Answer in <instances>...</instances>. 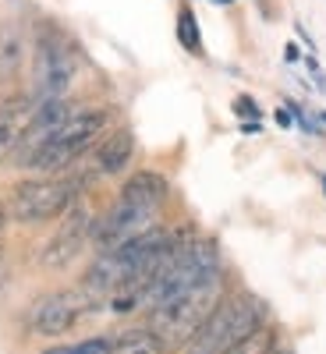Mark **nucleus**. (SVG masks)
Returning <instances> with one entry per match:
<instances>
[{
    "label": "nucleus",
    "instance_id": "nucleus-6",
    "mask_svg": "<svg viewBox=\"0 0 326 354\" xmlns=\"http://www.w3.org/2000/svg\"><path fill=\"white\" fill-rule=\"evenodd\" d=\"M78 195V181L71 177H36L11 188L8 198V216L18 223H46L64 216Z\"/></svg>",
    "mask_w": 326,
    "mask_h": 354
},
{
    "label": "nucleus",
    "instance_id": "nucleus-15",
    "mask_svg": "<svg viewBox=\"0 0 326 354\" xmlns=\"http://www.w3.org/2000/svg\"><path fill=\"white\" fill-rule=\"evenodd\" d=\"M227 354H273V333L270 330H259L248 340H242L238 347H230Z\"/></svg>",
    "mask_w": 326,
    "mask_h": 354
},
{
    "label": "nucleus",
    "instance_id": "nucleus-7",
    "mask_svg": "<svg viewBox=\"0 0 326 354\" xmlns=\"http://www.w3.org/2000/svg\"><path fill=\"white\" fill-rule=\"evenodd\" d=\"M75 50L57 32H43L33 57V100H61L75 82Z\"/></svg>",
    "mask_w": 326,
    "mask_h": 354
},
{
    "label": "nucleus",
    "instance_id": "nucleus-13",
    "mask_svg": "<svg viewBox=\"0 0 326 354\" xmlns=\"http://www.w3.org/2000/svg\"><path fill=\"white\" fill-rule=\"evenodd\" d=\"M177 43H181L192 57H202V32H199V18L195 11L185 4L177 8Z\"/></svg>",
    "mask_w": 326,
    "mask_h": 354
},
{
    "label": "nucleus",
    "instance_id": "nucleus-17",
    "mask_svg": "<svg viewBox=\"0 0 326 354\" xmlns=\"http://www.w3.org/2000/svg\"><path fill=\"white\" fill-rule=\"evenodd\" d=\"M284 61H291V64L302 61V46H298V43H287V46H284Z\"/></svg>",
    "mask_w": 326,
    "mask_h": 354
},
{
    "label": "nucleus",
    "instance_id": "nucleus-3",
    "mask_svg": "<svg viewBox=\"0 0 326 354\" xmlns=\"http://www.w3.org/2000/svg\"><path fill=\"white\" fill-rule=\"evenodd\" d=\"M224 298V277L213 273L210 280H202L181 294H174V298L160 301L150 308V330L156 347L160 351H181L206 319H210V312L220 305Z\"/></svg>",
    "mask_w": 326,
    "mask_h": 354
},
{
    "label": "nucleus",
    "instance_id": "nucleus-10",
    "mask_svg": "<svg viewBox=\"0 0 326 354\" xmlns=\"http://www.w3.org/2000/svg\"><path fill=\"white\" fill-rule=\"evenodd\" d=\"M135 153V135L128 128H114L103 131V138L93 145V156H89V174L93 177H114L132 163Z\"/></svg>",
    "mask_w": 326,
    "mask_h": 354
},
{
    "label": "nucleus",
    "instance_id": "nucleus-14",
    "mask_svg": "<svg viewBox=\"0 0 326 354\" xmlns=\"http://www.w3.org/2000/svg\"><path fill=\"white\" fill-rule=\"evenodd\" d=\"M114 337H89L82 344H61V347H46L43 354H107Z\"/></svg>",
    "mask_w": 326,
    "mask_h": 354
},
{
    "label": "nucleus",
    "instance_id": "nucleus-18",
    "mask_svg": "<svg viewBox=\"0 0 326 354\" xmlns=\"http://www.w3.org/2000/svg\"><path fill=\"white\" fill-rule=\"evenodd\" d=\"M4 227H8V209H0V255H4Z\"/></svg>",
    "mask_w": 326,
    "mask_h": 354
},
{
    "label": "nucleus",
    "instance_id": "nucleus-19",
    "mask_svg": "<svg viewBox=\"0 0 326 354\" xmlns=\"http://www.w3.org/2000/svg\"><path fill=\"white\" fill-rule=\"evenodd\" d=\"M277 124L280 128H291V110H277Z\"/></svg>",
    "mask_w": 326,
    "mask_h": 354
},
{
    "label": "nucleus",
    "instance_id": "nucleus-8",
    "mask_svg": "<svg viewBox=\"0 0 326 354\" xmlns=\"http://www.w3.org/2000/svg\"><path fill=\"white\" fill-rule=\"evenodd\" d=\"M89 294L85 290H50L28 308V333L36 337H61L68 333L82 312L89 308Z\"/></svg>",
    "mask_w": 326,
    "mask_h": 354
},
{
    "label": "nucleus",
    "instance_id": "nucleus-20",
    "mask_svg": "<svg viewBox=\"0 0 326 354\" xmlns=\"http://www.w3.org/2000/svg\"><path fill=\"white\" fill-rule=\"evenodd\" d=\"M242 131H245V135H259V121H248V124H242Z\"/></svg>",
    "mask_w": 326,
    "mask_h": 354
},
{
    "label": "nucleus",
    "instance_id": "nucleus-12",
    "mask_svg": "<svg viewBox=\"0 0 326 354\" xmlns=\"http://www.w3.org/2000/svg\"><path fill=\"white\" fill-rule=\"evenodd\" d=\"M107 354H160V347H156L150 330H128V333L110 340Z\"/></svg>",
    "mask_w": 326,
    "mask_h": 354
},
{
    "label": "nucleus",
    "instance_id": "nucleus-4",
    "mask_svg": "<svg viewBox=\"0 0 326 354\" xmlns=\"http://www.w3.org/2000/svg\"><path fill=\"white\" fill-rule=\"evenodd\" d=\"M213 273H220V252L213 241L206 238H188L181 241L177 238L174 248L167 252V259L160 262V270L153 273V280L145 283L142 290V301L138 305H160L167 298H174V294H181L202 280H210Z\"/></svg>",
    "mask_w": 326,
    "mask_h": 354
},
{
    "label": "nucleus",
    "instance_id": "nucleus-2",
    "mask_svg": "<svg viewBox=\"0 0 326 354\" xmlns=\"http://www.w3.org/2000/svg\"><path fill=\"white\" fill-rule=\"evenodd\" d=\"M167 192L170 188H167V181L160 174H153V170L132 174L125 181V188H121V195H117V202L93 223V245L103 252V248H114L121 241L138 238L142 230H150L156 209L167 198Z\"/></svg>",
    "mask_w": 326,
    "mask_h": 354
},
{
    "label": "nucleus",
    "instance_id": "nucleus-16",
    "mask_svg": "<svg viewBox=\"0 0 326 354\" xmlns=\"http://www.w3.org/2000/svg\"><path fill=\"white\" fill-rule=\"evenodd\" d=\"M234 113L248 117V121H259V103L252 96H238V100H234Z\"/></svg>",
    "mask_w": 326,
    "mask_h": 354
},
{
    "label": "nucleus",
    "instance_id": "nucleus-21",
    "mask_svg": "<svg viewBox=\"0 0 326 354\" xmlns=\"http://www.w3.org/2000/svg\"><path fill=\"white\" fill-rule=\"evenodd\" d=\"M213 4H234V0H213Z\"/></svg>",
    "mask_w": 326,
    "mask_h": 354
},
{
    "label": "nucleus",
    "instance_id": "nucleus-9",
    "mask_svg": "<svg viewBox=\"0 0 326 354\" xmlns=\"http://www.w3.org/2000/svg\"><path fill=\"white\" fill-rule=\"evenodd\" d=\"M93 223L96 220H93V213H89L85 205H71L68 216L61 220V227H57V234L46 241L39 262L46 266V270H64V266L71 259H78L82 248L93 241Z\"/></svg>",
    "mask_w": 326,
    "mask_h": 354
},
{
    "label": "nucleus",
    "instance_id": "nucleus-5",
    "mask_svg": "<svg viewBox=\"0 0 326 354\" xmlns=\"http://www.w3.org/2000/svg\"><path fill=\"white\" fill-rule=\"evenodd\" d=\"M266 308L255 294H224L210 319L199 326V333L185 344V354H227L252 333L262 330Z\"/></svg>",
    "mask_w": 326,
    "mask_h": 354
},
{
    "label": "nucleus",
    "instance_id": "nucleus-1",
    "mask_svg": "<svg viewBox=\"0 0 326 354\" xmlns=\"http://www.w3.org/2000/svg\"><path fill=\"white\" fill-rule=\"evenodd\" d=\"M110 124V113L107 110H75L71 117H64L57 128H50L39 138H21L15 156V167L25 170H64L75 160L85 156V149H93L96 138L107 131Z\"/></svg>",
    "mask_w": 326,
    "mask_h": 354
},
{
    "label": "nucleus",
    "instance_id": "nucleus-22",
    "mask_svg": "<svg viewBox=\"0 0 326 354\" xmlns=\"http://www.w3.org/2000/svg\"><path fill=\"white\" fill-rule=\"evenodd\" d=\"M273 354H280V351H273Z\"/></svg>",
    "mask_w": 326,
    "mask_h": 354
},
{
    "label": "nucleus",
    "instance_id": "nucleus-11",
    "mask_svg": "<svg viewBox=\"0 0 326 354\" xmlns=\"http://www.w3.org/2000/svg\"><path fill=\"white\" fill-rule=\"evenodd\" d=\"M33 113H36V100H28V96H15L8 103H0V160L18 149Z\"/></svg>",
    "mask_w": 326,
    "mask_h": 354
}]
</instances>
